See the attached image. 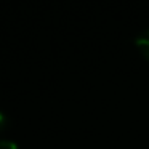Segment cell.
Returning <instances> with one entry per match:
<instances>
[{
  "mask_svg": "<svg viewBox=\"0 0 149 149\" xmlns=\"http://www.w3.org/2000/svg\"><path fill=\"white\" fill-rule=\"evenodd\" d=\"M0 149H18V144L10 139H0Z\"/></svg>",
  "mask_w": 149,
  "mask_h": 149,
  "instance_id": "7a4b0ae2",
  "label": "cell"
},
{
  "mask_svg": "<svg viewBox=\"0 0 149 149\" xmlns=\"http://www.w3.org/2000/svg\"><path fill=\"white\" fill-rule=\"evenodd\" d=\"M5 125H7V117H5V114L0 111V132L5 128Z\"/></svg>",
  "mask_w": 149,
  "mask_h": 149,
  "instance_id": "3957f363",
  "label": "cell"
},
{
  "mask_svg": "<svg viewBox=\"0 0 149 149\" xmlns=\"http://www.w3.org/2000/svg\"><path fill=\"white\" fill-rule=\"evenodd\" d=\"M135 43L141 50L143 55L149 59V29H144L143 32H139L135 39Z\"/></svg>",
  "mask_w": 149,
  "mask_h": 149,
  "instance_id": "6da1fadb",
  "label": "cell"
}]
</instances>
